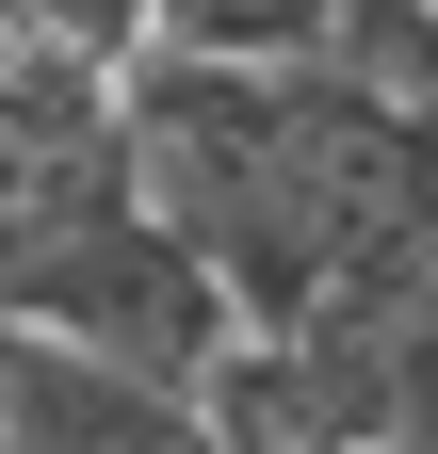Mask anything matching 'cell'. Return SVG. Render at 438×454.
<instances>
[{
  "mask_svg": "<svg viewBox=\"0 0 438 454\" xmlns=\"http://www.w3.org/2000/svg\"><path fill=\"white\" fill-rule=\"evenodd\" d=\"M0 325H17V340H66V357H114L146 389H195L244 340L228 293H211V260L146 195H98L66 227H17V244H0Z\"/></svg>",
  "mask_w": 438,
  "mask_h": 454,
  "instance_id": "6da1fadb",
  "label": "cell"
},
{
  "mask_svg": "<svg viewBox=\"0 0 438 454\" xmlns=\"http://www.w3.org/2000/svg\"><path fill=\"white\" fill-rule=\"evenodd\" d=\"M146 49H179V66H325V0H146Z\"/></svg>",
  "mask_w": 438,
  "mask_h": 454,
  "instance_id": "7a4b0ae2",
  "label": "cell"
},
{
  "mask_svg": "<svg viewBox=\"0 0 438 454\" xmlns=\"http://www.w3.org/2000/svg\"><path fill=\"white\" fill-rule=\"evenodd\" d=\"M33 33L82 49V66H130V49H146V0H33Z\"/></svg>",
  "mask_w": 438,
  "mask_h": 454,
  "instance_id": "3957f363",
  "label": "cell"
},
{
  "mask_svg": "<svg viewBox=\"0 0 438 454\" xmlns=\"http://www.w3.org/2000/svg\"><path fill=\"white\" fill-rule=\"evenodd\" d=\"M0 389H17V325H0Z\"/></svg>",
  "mask_w": 438,
  "mask_h": 454,
  "instance_id": "277c9868",
  "label": "cell"
}]
</instances>
